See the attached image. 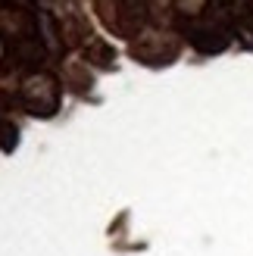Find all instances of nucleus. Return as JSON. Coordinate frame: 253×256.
Instances as JSON below:
<instances>
[{"mask_svg": "<svg viewBox=\"0 0 253 256\" xmlns=\"http://www.w3.org/2000/svg\"><path fill=\"white\" fill-rule=\"evenodd\" d=\"M22 97H25V104L32 106V112H41V116H50V112L56 110V84H54V78H47V75L25 82Z\"/></svg>", "mask_w": 253, "mask_h": 256, "instance_id": "nucleus-1", "label": "nucleus"}]
</instances>
